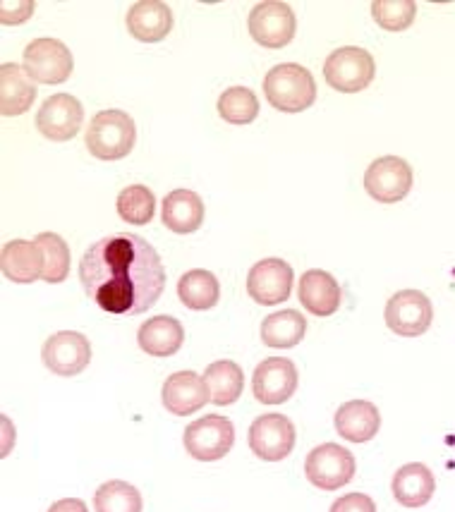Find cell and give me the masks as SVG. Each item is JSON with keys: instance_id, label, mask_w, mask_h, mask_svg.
Returning <instances> with one entry per match:
<instances>
[{"instance_id": "obj_21", "label": "cell", "mask_w": 455, "mask_h": 512, "mask_svg": "<svg viewBox=\"0 0 455 512\" xmlns=\"http://www.w3.org/2000/svg\"><path fill=\"white\" fill-rule=\"evenodd\" d=\"M36 99V84L22 65H0V113L5 118H17L27 113Z\"/></svg>"}, {"instance_id": "obj_33", "label": "cell", "mask_w": 455, "mask_h": 512, "mask_svg": "<svg viewBox=\"0 0 455 512\" xmlns=\"http://www.w3.org/2000/svg\"><path fill=\"white\" fill-rule=\"evenodd\" d=\"M34 12V0H3L0 3V22L3 24H22L32 17Z\"/></svg>"}, {"instance_id": "obj_20", "label": "cell", "mask_w": 455, "mask_h": 512, "mask_svg": "<svg viewBox=\"0 0 455 512\" xmlns=\"http://www.w3.org/2000/svg\"><path fill=\"white\" fill-rule=\"evenodd\" d=\"M338 436H343L350 443H367L379 434L381 426V414L376 410L374 402L369 400H350L345 405L338 407L336 417Z\"/></svg>"}, {"instance_id": "obj_28", "label": "cell", "mask_w": 455, "mask_h": 512, "mask_svg": "<svg viewBox=\"0 0 455 512\" xmlns=\"http://www.w3.org/2000/svg\"><path fill=\"white\" fill-rule=\"evenodd\" d=\"M142 508V493L123 479L106 481L94 493L96 512H142Z\"/></svg>"}, {"instance_id": "obj_1", "label": "cell", "mask_w": 455, "mask_h": 512, "mask_svg": "<svg viewBox=\"0 0 455 512\" xmlns=\"http://www.w3.org/2000/svg\"><path fill=\"white\" fill-rule=\"evenodd\" d=\"M82 288L103 312L137 316L154 307L166 288V266L144 237L108 235L82 256Z\"/></svg>"}, {"instance_id": "obj_22", "label": "cell", "mask_w": 455, "mask_h": 512, "mask_svg": "<svg viewBox=\"0 0 455 512\" xmlns=\"http://www.w3.org/2000/svg\"><path fill=\"white\" fill-rule=\"evenodd\" d=\"M393 498L405 508H422L432 501L436 491V479L432 469L422 462H410V465H403L393 474L391 481Z\"/></svg>"}, {"instance_id": "obj_35", "label": "cell", "mask_w": 455, "mask_h": 512, "mask_svg": "<svg viewBox=\"0 0 455 512\" xmlns=\"http://www.w3.org/2000/svg\"><path fill=\"white\" fill-rule=\"evenodd\" d=\"M48 512H89V508L80 498H63V501L53 503Z\"/></svg>"}, {"instance_id": "obj_25", "label": "cell", "mask_w": 455, "mask_h": 512, "mask_svg": "<svg viewBox=\"0 0 455 512\" xmlns=\"http://www.w3.org/2000/svg\"><path fill=\"white\" fill-rule=\"evenodd\" d=\"M178 297L187 309L206 312V309H214L221 300V285L211 271L192 268L178 280Z\"/></svg>"}, {"instance_id": "obj_13", "label": "cell", "mask_w": 455, "mask_h": 512, "mask_svg": "<svg viewBox=\"0 0 455 512\" xmlns=\"http://www.w3.org/2000/svg\"><path fill=\"white\" fill-rule=\"evenodd\" d=\"M295 424L283 414H262L250 426V448L259 460L281 462L295 448Z\"/></svg>"}, {"instance_id": "obj_10", "label": "cell", "mask_w": 455, "mask_h": 512, "mask_svg": "<svg viewBox=\"0 0 455 512\" xmlns=\"http://www.w3.org/2000/svg\"><path fill=\"white\" fill-rule=\"evenodd\" d=\"M364 190L379 204H396L412 190V168L398 156H381L364 173Z\"/></svg>"}, {"instance_id": "obj_31", "label": "cell", "mask_w": 455, "mask_h": 512, "mask_svg": "<svg viewBox=\"0 0 455 512\" xmlns=\"http://www.w3.org/2000/svg\"><path fill=\"white\" fill-rule=\"evenodd\" d=\"M156 211V197L149 187L130 185L118 194V216L130 225L151 223Z\"/></svg>"}, {"instance_id": "obj_15", "label": "cell", "mask_w": 455, "mask_h": 512, "mask_svg": "<svg viewBox=\"0 0 455 512\" xmlns=\"http://www.w3.org/2000/svg\"><path fill=\"white\" fill-rule=\"evenodd\" d=\"M254 398L264 405H283L297 390V367L285 357H269L254 369Z\"/></svg>"}, {"instance_id": "obj_27", "label": "cell", "mask_w": 455, "mask_h": 512, "mask_svg": "<svg viewBox=\"0 0 455 512\" xmlns=\"http://www.w3.org/2000/svg\"><path fill=\"white\" fill-rule=\"evenodd\" d=\"M262 343L266 347H295L302 343L307 333V319L297 309L269 314L262 321Z\"/></svg>"}, {"instance_id": "obj_5", "label": "cell", "mask_w": 455, "mask_h": 512, "mask_svg": "<svg viewBox=\"0 0 455 512\" xmlns=\"http://www.w3.org/2000/svg\"><path fill=\"white\" fill-rule=\"evenodd\" d=\"M185 450L199 462H216L230 453L235 443V426L221 414L197 419L185 429Z\"/></svg>"}, {"instance_id": "obj_3", "label": "cell", "mask_w": 455, "mask_h": 512, "mask_svg": "<svg viewBox=\"0 0 455 512\" xmlns=\"http://www.w3.org/2000/svg\"><path fill=\"white\" fill-rule=\"evenodd\" d=\"M137 142V125L125 111L118 108H108V111L96 113L91 118L87 137L89 154L99 161H120V158L130 156Z\"/></svg>"}, {"instance_id": "obj_4", "label": "cell", "mask_w": 455, "mask_h": 512, "mask_svg": "<svg viewBox=\"0 0 455 512\" xmlns=\"http://www.w3.org/2000/svg\"><path fill=\"white\" fill-rule=\"evenodd\" d=\"M376 63L372 53L357 46H343L333 51L324 63V77L331 89L343 94H357L372 84Z\"/></svg>"}, {"instance_id": "obj_26", "label": "cell", "mask_w": 455, "mask_h": 512, "mask_svg": "<svg viewBox=\"0 0 455 512\" xmlns=\"http://www.w3.org/2000/svg\"><path fill=\"white\" fill-rule=\"evenodd\" d=\"M204 381L209 386L211 402L218 407H226L238 402L245 388V374L235 362L230 359H221V362L209 364L204 371Z\"/></svg>"}, {"instance_id": "obj_34", "label": "cell", "mask_w": 455, "mask_h": 512, "mask_svg": "<svg viewBox=\"0 0 455 512\" xmlns=\"http://www.w3.org/2000/svg\"><path fill=\"white\" fill-rule=\"evenodd\" d=\"M329 512H376V503L367 493H348L331 505Z\"/></svg>"}, {"instance_id": "obj_2", "label": "cell", "mask_w": 455, "mask_h": 512, "mask_svg": "<svg viewBox=\"0 0 455 512\" xmlns=\"http://www.w3.org/2000/svg\"><path fill=\"white\" fill-rule=\"evenodd\" d=\"M266 101L281 113H302L317 101V82L307 67L281 63L271 67L264 77Z\"/></svg>"}, {"instance_id": "obj_9", "label": "cell", "mask_w": 455, "mask_h": 512, "mask_svg": "<svg viewBox=\"0 0 455 512\" xmlns=\"http://www.w3.org/2000/svg\"><path fill=\"white\" fill-rule=\"evenodd\" d=\"M386 326L400 338H420L434 321V307L420 290H400L386 304Z\"/></svg>"}, {"instance_id": "obj_8", "label": "cell", "mask_w": 455, "mask_h": 512, "mask_svg": "<svg viewBox=\"0 0 455 512\" xmlns=\"http://www.w3.org/2000/svg\"><path fill=\"white\" fill-rule=\"evenodd\" d=\"M24 70L39 84H63L68 82L75 60L70 48L58 39H34L24 48Z\"/></svg>"}, {"instance_id": "obj_24", "label": "cell", "mask_w": 455, "mask_h": 512, "mask_svg": "<svg viewBox=\"0 0 455 512\" xmlns=\"http://www.w3.org/2000/svg\"><path fill=\"white\" fill-rule=\"evenodd\" d=\"M137 343L151 357H173L185 343V328L175 316H154L139 326Z\"/></svg>"}, {"instance_id": "obj_11", "label": "cell", "mask_w": 455, "mask_h": 512, "mask_svg": "<svg viewBox=\"0 0 455 512\" xmlns=\"http://www.w3.org/2000/svg\"><path fill=\"white\" fill-rule=\"evenodd\" d=\"M84 123L82 103L70 94H53L36 113V130L51 142H70Z\"/></svg>"}, {"instance_id": "obj_23", "label": "cell", "mask_w": 455, "mask_h": 512, "mask_svg": "<svg viewBox=\"0 0 455 512\" xmlns=\"http://www.w3.org/2000/svg\"><path fill=\"white\" fill-rule=\"evenodd\" d=\"M163 225L178 235L197 233L204 223V201L192 190H173L163 199Z\"/></svg>"}, {"instance_id": "obj_14", "label": "cell", "mask_w": 455, "mask_h": 512, "mask_svg": "<svg viewBox=\"0 0 455 512\" xmlns=\"http://www.w3.org/2000/svg\"><path fill=\"white\" fill-rule=\"evenodd\" d=\"M41 359H44L46 369H51L53 374L63 376V379H72V376L82 374L89 367L91 343L77 331L53 333L44 343Z\"/></svg>"}, {"instance_id": "obj_16", "label": "cell", "mask_w": 455, "mask_h": 512, "mask_svg": "<svg viewBox=\"0 0 455 512\" xmlns=\"http://www.w3.org/2000/svg\"><path fill=\"white\" fill-rule=\"evenodd\" d=\"M161 400L163 407L175 417H190L202 410L206 402H211V393L204 376L194 374V371H178L163 383Z\"/></svg>"}, {"instance_id": "obj_29", "label": "cell", "mask_w": 455, "mask_h": 512, "mask_svg": "<svg viewBox=\"0 0 455 512\" xmlns=\"http://www.w3.org/2000/svg\"><path fill=\"white\" fill-rule=\"evenodd\" d=\"M36 247L41 249L44 256V278L46 283L58 285L70 276V247L56 233H41L36 235Z\"/></svg>"}, {"instance_id": "obj_19", "label": "cell", "mask_w": 455, "mask_h": 512, "mask_svg": "<svg viewBox=\"0 0 455 512\" xmlns=\"http://www.w3.org/2000/svg\"><path fill=\"white\" fill-rule=\"evenodd\" d=\"M0 268L12 283L29 285L44 276V256L36 242L10 240L0 249Z\"/></svg>"}, {"instance_id": "obj_12", "label": "cell", "mask_w": 455, "mask_h": 512, "mask_svg": "<svg viewBox=\"0 0 455 512\" xmlns=\"http://www.w3.org/2000/svg\"><path fill=\"white\" fill-rule=\"evenodd\" d=\"M295 283L293 266L283 259H262L247 273V295L257 304L273 307L290 297Z\"/></svg>"}, {"instance_id": "obj_18", "label": "cell", "mask_w": 455, "mask_h": 512, "mask_svg": "<svg viewBox=\"0 0 455 512\" xmlns=\"http://www.w3.org/2000/svg\"><path fill=\"white\" fill-rule=\"evenodd\" d=\"M297 297H300L302 307L314 316L336 314L343 302V292H341V285H338V280L333 278L331 273L319 271V268H312V271L302 273Z\"/></svg>"}, {"instance_id": "obj_17", "label": "cell", "mask_w": 455, "mask_h": 512, "mask_svg": "<svg viewBox=\"0 0 455 512\" xmlns=\"http://www.w3.org/2000/svg\"><path fill=\"white\" fill-rule=\"evenodd\" d=\"M127 32L142 44L163 41L173 29V10L163 0H139L127 12Z\"/></svg>"}, {"instance_id": "obj_30", "label": "cell", "mask_w": 455, "mask_h": 512, "mask_svg": "<svg viewBox=\"0 0 455 512\" xmlns=\"http://www.w3.org/2000/svg\"><path fill=\"white\" fill-rule=\"evenodd\" d=\"M218 115L230 125H250L259 115V99L252 89L230 87L218 99Z\"/></svg>"}, {"instance_id": "obj_32", "label": "cell", "mask_w": 455, "mask_h": 512, "mask_svg": "<svg viewBox=\"0 0 455 512\" xmlns=\"http://www.w3.org/2000/svg\"><path fill=\"white\" fill-rule=\"evenodd\" d=\"M372 17L386 32H405L417 17L415 0H374Z\"/></svg>"}, {"instance_id": "obj_6", "label": "cell", "mask_w": 455, "mask_h": 512, "mask_svg": "<svg viewBox=\"0 0 455 512\" xmlns=\"http://www.w3.org/2000/svg\"><path fill=\"white\" fill-rule=\"evenodd\" d=\"M355 455L338 443H324L307 455L305 474L321 491H338L355 477Z\"/></svg>"}, {"instance_id": "obj_7", "label": "cell", "mask_w": 455, "mask_h": 512, "mask_svg": "<svg viewBox=\"0 0 455 512\" xmlns=\"http://www.w3.org/2000/svg\"><path fill=\"white\" fill-rule=\"evenodd\" d=\"M247 29L259 46L283 48L295 39V12L281 0H264L252 8L250 17H247Z\"/></svg>"}]
</instances>
